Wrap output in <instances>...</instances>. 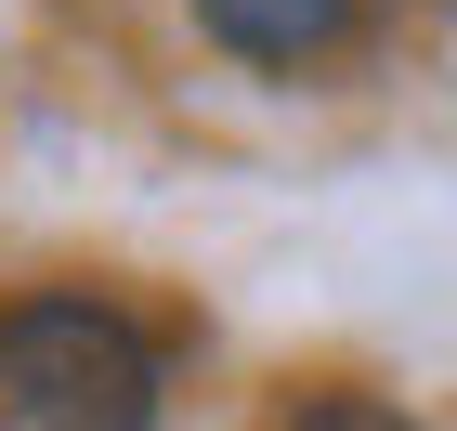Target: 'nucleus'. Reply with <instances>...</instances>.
<instances>
[{"instance_id": "3", "label": "nucleus", "mask_w": 457, "mask_h": 431, "mask_svg": "<svg viewBox=\"0 0 457 431\" xmlns=\"http://www.w3.org/2000/svg\"><path fill=\"white\" fill-rule=\"evenodd\" d=\"M287 431H419L405 405H366V393H327V405H301Z\"/></svg>"}, {"instance_id": "2", "label": "nucleus", "mask_w": 457, "mask_h": 431, "mask_svg": "<svg viewBox=\"0 0 457 431\" xmlns=\"http://www.w3.org/2000/svg\"><path fill=\"white\" fill-rule=\"evenodd\" d=\"M196 27L222 53H248V66H301V53H327L353 27V0H196Z\"/></svg>"}, {"instance_id": "1", "label": "nucleus", "mask_w": 457, "mask_h": 431, "mask_svg": "<svg viewBox=\"0 0 457 431\" xmlns=\"http://www.w3.org/2000/svg\"><path fill=\"white\" fill-rule=\"evenodd\" d=\"M0 393H13L27 431H157L170 379H157V340L118 301L39 287V301L0 314Z\"/></svg>"}]
</instances>
